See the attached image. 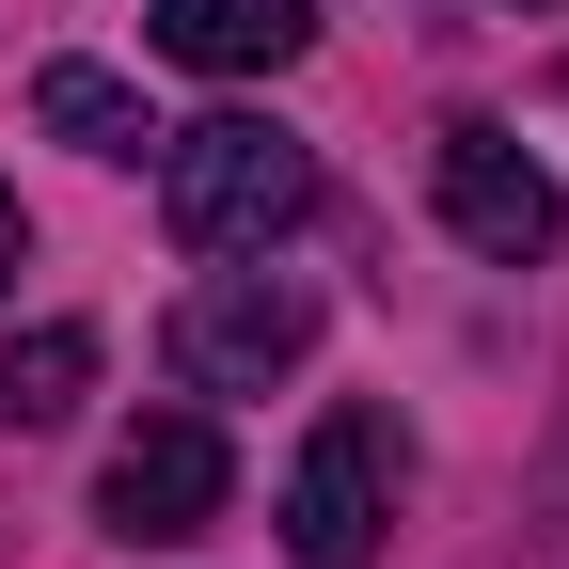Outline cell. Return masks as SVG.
<instances>
[{"label":"cell","mask_w":569,"mask_h":569,"mask_svg":"<svg viewBox=\"0 0 569 569\" xmlns=\"http://www.w3.org/2000/svg\"><path fill=\"white\" fill-rule=\"evenodd\" d=\"M317 206V159L284 142L269 111H206V127H159V222H174V253H269L284 222Z\"/></svg>","instance_id":"6da1fadb"},{"label":"cell","mask_w":569,"mask_h":569,"mask_svg":"<svg viewBox=\"0 0 569 569\" xmlns=\"http://www.w3.org/2000/svg\"><path fill=\"white\" fill-rule=\"evenodd\" d=\"M396 475H411L396 411H317L301 475H284V553H301V569H365L380 522H396Z\"/></svg>","instance_id":"7a4b0ae2"},{"label":"cell","mask_w":569,"mask_h":569,"mask_svg":"<svg viewBox=\"0 0 569 569\" xmlns=\"http://www.w3.org/2000/svg\"><path fill=\"white\" fill-rule=\"evenodd\" d=\"M427 206H443V238L459 253H490V269H538L553 238H569V206H553V174L522 159V142L507 127H443V142H427Z\"/></svg>","instance_id":"3957f363"},{"label":"cell","mask_w":569,"mask_h":569,"mask_svg":"<svg viewBox=\"0 0 569 569\" xmlns=\"http://www.w3.org/2000/svg\"><path fill=\"white\" fill-rule=\"evenodd\" d=\"M301 348H317V301L269 284V269H238V253L174 301V380H206V396H269Z\"/></svg>","instance_id":"277c9868"},{"label":"cell","mask_w":569,"mask_h":569,"mask_svg":"<svg viewBox=\"0 0 569 569\" xmlns=\"http://www.w3.org/2000/svg\"><path fill=\"white\" fill-rule=\"evenodd\" d=\"M222 490H238L222 427H206V411H159V427H127V443H111V475H96V522L159 553V538H206V522H222Z\"/></svg>","instance_id":"5b68a950"},{"label":"cell","mask_w":569,"mask_h":569,"mask_svg":"<svg viewBox=\"0 0 569 569\" xmlns=\"http://www.w3.org/2000/svg\"><path fill=\"white\" fill-rule=\"evenodd\" d=\"M142 48L190 63V80H284V63L317 48V0H159Z\"/></svg>","instance_id":"8992f818"},{"label":"cell","mask_w":569,"mask_h":569,"mask_svg":"<svg viewBox=\"0 0 569 569\" xmlns=\"http://www.w3.org/2000/svg\"><path fill=\"white\" fill-rule=\"evenodd\" d=\"M32 127H48V142H80V159H142V142H159V127H142V96L111 80V63H48V80H32Z\"/></svg>","instance_id":"52a82bcc"},{"label":"cell","mask_w":569,"mask_h":569,"mask_svg":"<svg viewBox=\"0 0 569 569\" xmlns=\"http://www.w3.org/2000/svg\"><path fill=\"white\" fill-rule=\"evenodd\" d=\"M80 396H96V332L80 317H32L17 348H0V411H17V427H63Z\"/></svg>","instance_id":"ba28073f"},{"label":"cell","mask_w":569,"mask_h":569,"mask_svg":"<svg viewBox=\"0 0 569 569\" xmlns=\"http://www.w3.org/2000/svg\"><path fill=\"white\" fill-rule=\"evenodd\" d=\"M17 253H32V222H17V190H0V284H17Z\"/></svg>","instance_id":"9c48e42d"}]
</instances>
